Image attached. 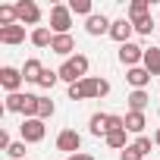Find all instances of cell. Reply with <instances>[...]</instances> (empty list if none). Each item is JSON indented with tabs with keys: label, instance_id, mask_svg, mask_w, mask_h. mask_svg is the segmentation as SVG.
I'll return each instance as SVG.
<instances>
[{
	"label": "cell",
	"instance_id": "4fadbf2b",
	"mask_svg": "<svg viewBox=\"0 0 160 160\" xmlns=\"http://www.w3.org/2000/svg\"><path fill=\"white\" fill-rule=\"evenodd\" d=\"M50 50L69 60V53L75 50V41H72V35H53V44H50Z\"/></svg>",
	"mask_w": 160,
	"mask_h": 160
},
{
	"label": "cell",
	"instance_id": "6da1fadb",
	"mask_svg": "<svg viewBox=\"0 0 160 160\" xmlns=\"http://www.w3.org/2000/svg\"><path fill=\"white\" fill-rule=\"evenodd\" d=\"M104 94H110V82L107 78L88 75V78H82V82L69 85V101H91V98H104Z\"/></svg>",
	"mask_w": 160,
	"mask_h": 160
},
{
	"label": "cell",
	"instance_id": "4dcf8cb0",
	"mask_svg": "<svg viewBox=\"0 0 160 160\" xmlns=\"http://www.w3.org/2000/svg\"><path fill=\"white\" fill-rule=\"evenodd\" d=\"M69 160H94L91 154H75V157H69Z\"/></svg>",
	"mask_w": 160,
	"mask_h": 160
},
{
	"label": "cell",
	"instance_id": "52a82bcc",
	"mask_svg": "<svg viewBox=\"0 0 160 160\" xmlns=\"http://www.w3.org/2000/svg\"><path fill=\"white\" fill-rule=\"evenodd\" d=\"M22 69H13V66H3L0 69V85L7 88V94H19V88H22Z\"/></svg>",
	"mask_w": 160,
	"mask_h": 160
},
{
	"label": "cell",
	"instance_id": "9a60e30c",
	"mask_svg": "<svg viewBox=\"0 0 160 160\" xmlns=\"http://www.w3.org/2000/svg\"><path fill=\"white\" fill-rule=\"evenodd\" d=\"M41 72H44V66H41V60H25V66H22V78L25 82H35L38 85V78H41Z\"/></svg>",
	"mask_w": 160,
	"mask_h": 160
},
{
	"label": "cell",
	"instance_id": "d4e9b609",
	"mask_svg": "<svg viewBox=\"0 0 160 160\" xmlns=\"http://www.w3.org/2000/svg\"><path fill=\"white\" fill-rule=\"evenodd\" d=\"M132 148H135V151H138V154H141V157L148 160V154H151V148H154V138H148V135H138Z\"/></svg>",
	"mask_w": 160,
	"mask_h": 160
},
{
	"label": "cell",
	"instance_id": "83f0119b",
	"mask_svg": "<svg viewBox=\"0 0 160 160\" xmlns=\"http://www.w3.org/2000/svg\"><path fill=\"white\" fill-rule=\"evenodd\" d=\"M53 101H47V98H41V104H38V119H50L53 116Z\"/></svg>",
	"mask_w": 160,
	"mask_h": 160
},
{
	"label": "cell",
	"instance_id": "7a4b0ae2",
	"mask_svg": "<svg viewBox=\"0 0 160 160\" xmlns=\"http://www.w3.org/2000/svg\"><path fill=\"white\" fill-rule=\"evenodd\" d=\"M57 72H60L63 82H69V85L82 82V78H88V57H85V53H75V57H69Z\"/></svg>",
	"mask_w": 160,
	"mask_h": 160
},
{
	"label": "cell",
	"instance_id": "4316f807",
	"mask_svg": "<svg viewBox=\"0 0 160 160\" xmlns=\"http://www.w3.org/2000/svg\"><path fill=\"white\" fill-rule=\"evenodd\" d=\"M132 25H135V32H138V35H151V32H154V19H151V13H148V16H141V19H135Z\"/></svg>",
	"mask_w": 160,
	"mask_h": 160
},
{
	"label": "cell",
	"instance_id": "603a6c76",
	"mask_svg": "<svg viewBox=\"0 0 160 160\" xmlns=\"http://www.w3.org/2000/svg\"><path fill=\"white\" fill-rule=\"evenodd\" d=\"M107 144H110V148H116V151H126V148H129V144H126V129L110 132V135H107Z\"/></svg>",
	"mask_w": 160,
	"mask_h": 160
},
{
	"label": "cell",
	"instance_id": "cb8c5ba5",
	"mask_svg": "<svg viewBox=\"0 0 160 160\" xmlns=\"http://www.w3.org/2000/svg\"><path fill=\"white\" fill-rule=\"evenodd\" d=\"M57 82H60V72H57V69H44V72H41V78H38V85H41V88H47V91H50Z\"/></svg>",
	"mask_w": 160,
	"mask_h": 160
},
{
	"label": "cell",
	"instance_id": "1f68e13d",
	"mask_svg": "<svg viewBox=\"0 0 160 160\" xmlns=\"http://www.w3.org/2000/svg\"><path fill=\"white\" fill-rule=\"evenodd\" d=\"M154 144H157V148H160V129H157V132H154Z\"/></svg>",
	"mask_w": 160,
	"mask_h": 160
},
{
	"label": "cell",
	"instance_id": "44dd1931",
	"mask_svg": "<svg viewBox=\"0 0 160 160\" xmlns=\"http://www.w3.org/2000/svg\"><path fill=\"white\" fill-rule=\"evenodd\" d=\"M3 110H7V113H22V110H25V94H22V91H19V94H7Z\"/></svg>",
	"mask_w": 160,
	"mask_h": 160
},
{
	"label": "cell",
	"instance_id": "ba28073f",
	"mask_svg": "<svg viewBox=\"0 0 160 160\" xmlns=\"http://www.w3.org/2000/svg\"><path fill=\"white\" fill-rule=\"evenodd\" d=\"M119 63L122 66H129V69H135L138 63H144V47H138V44H122L119 47Z\"/></svg>",
	"mask_w": 160,
	"mask_h": 160
},
{
	"label": "cell",
	"instance_id": "7c38bea8",
	"mask_svg": "<svg viewBox=\"0 0 160 160\" xmlns=\"http://www.w3.org/2000/svg\"><path fill=\"white\" fill-rule=\"evenodd\" d=\"M25 41V25H7L0 28V44H22Z\"/></svg>",
	"mask_w": 160,
	"mask_h": 160
},
{
	"label": "cell",
	"instance_id": "484cf974",
	"mask_svg": "<svg viewBox=\"0 0 160 160\" xmlns=\"http://www.w3.org/2000/svg\"><path fill=\"white\" fill-rule=\"evenodd\" d=\"M69 10L78 16H94L91 13V0H69Z\"/></svg>",
	"mask_w": 160,
	"mask_h": 160
},
{
	"label": "cell",
	"instance_id": "2e32d148",
	"mask_svg": "<svg viewBox=\"0 0 160 160\" xmlns=\"http://www.w3.org/2000/svg\"><path fill=\"white\" fill-rule=\"evenodd\" d=\"M144 69L151 75H160V47H144Z\"/></svg>",
	"mask_w": 160,
	"mask_h": 160
},
{
	"label": "cell",
	"instance_id": "277c9868",
	"mask_svg": "<svg viewBox=\"0 0 160 160\" xmlns=\"http://www.w3.org/2000/svg\"><path fill=\"white\" fill-rule=\"evenodd\" d=\"M19 132H22V141L25 144H38V141H44L47 126H44V119H22Z\"/></svg>",
	"mask_w": 160,
	"mask_h": 160
},
{
	"label": "cell",
	"instance_id": "8992f818",
	"mask_svg": "<svg viewBox=\"0 0 160 160\" xmlns=\"http://www.w3.org/2000/svg\"><path fill=\"white\" fill-rule=\"evenodd\" d=\"M78 148H82V135H78L75 129H63L60 135H57V151H63V154H78Z\"/></svg>",
	"mask_w": 160,
	"mask_h": 160
},
{
	"label": "cell",
	"instance_id": "8fae6325",
	"mask_svg": "<svg viewBox=\"0 0 160 160\" xmlns=\"http://www.w3.org/2000/svg\"><path fill=\"white\" fill-rule=\"evenodd\" d=\"M126 78H129V85H132L135 91H144V88H148V82H151L154 75H151L144 66H135V69H129V72H126Z\"/></svg>",
	"mask_w": 160,
	"mask_h": 160
},
{
	"label": "cell",
	"instance_id": "d6986e66",
	"mask_svg": "<svg viewBox=\"0 0 160 160\" xmlns=\"http://www.w3.org/2000/svg\"><path fill=\"white\" fill-rule=\"evenodd\" d=\"M144 126H148V119H144V113H126V132H135V135H141L144 132Z\"/></svg>",
	"mask_w": 160,
	"mask_h": 160
},
{
	"label": "cell",
	"instance_id": "d6a6232c",
	"mask_svg": "<svg viewBox=\"0 0 160 160\" xmlns=\"http://www.w3.org/2000/svg\"><path fill=\"white\" fill-rule=\"evenodd\" d=\"M66 160H69V157H66Z\"/></svg>",
	"mask_w": 160,
	"mask_h": 160
},
{
	"label": "cell",
	"instance_id": "3957f363",
	"mask_svg": "<svg viewBox=\"0 0 160 160\" xmlns=\"http://www.w3.org/2000/svg\"><path fill=\"white\" fill-rule=\"evenodd\" d=\"M69 25H72L69 3H53L50 7V32L53 35H69Z\"/></svg>",
	"mask_w": 160,
	"mask_h": 160
},
{
	"label": "cell",
	"instance_id": "f1b7e54d",
	"mask_svg": "<svg viewBox=\"0 0 160 160\" xmlns=\"http://www.w3.org/2000/svg\"><path fill=\"white\" fill-rule=\"evenodd\" d=\"M13 160H25V141H13L10 144V151H7Z\"/></svg>",
	"mask_w": 160,
	"mask_h": 160
},
{
	"label": "cell",
	"instance_id": "ac0fdd59",
	"mask_svg": "<svg viewBox=\"0 0 160 160\" xmlns=\"http://www.w3.org/2000/svg\"><path fill=\"white\" fill-rule=\"evenodd\" d=\"M148 104H151L148 91H132V94H129V110H132V113H144Z\"/></svg>",
	"mask_w": 160,
	"mask_h": 160
},
{
	"label": "cell",
	"instance_id": "5bb4252c",
	"mask_svg": "<svg viewBox=\"0 0 160 160\" xmlns=\"http://www.w3.org/2000/svg\"><path fill=\"white\" fill-rule=\"evenodd\" d=\"M110 116H113V113H94V116H91V126H88L91 135H98V138L104 135V138H107V135H110Z\"/></svg>",
	"mask_w": 160,
	"mask_h": 160
},
{
	"label": "cell",
	"instance_id": "f546056e",
	"mask_svg": "<svg viewBox=\"0 0 160 160\" xmlns=\"http://www.w3.org/2000/svg\"><path fill=\"white\" fill-rule=\"evenodd\" d=\"M119 160H144V157H141V154H138V151H135V148L129 144V148H126V151L119 154Z\"/></svg>",
	"mask_w": 160,
	"mask_h": 160
},
{
	"label": "cell",
	"instance_id": "e0dca14e",
	"mask_svg": "<svg viewBox=\"0 0 160 160\" xmlns=\"http://www.w3.org/2000/svg\"><path fill=\"white\" fill-rule=\"evenodd\" d=\"M32 44H35V47H50V44H53V32H50L47 25H38V28L32 32Z\"/></svg>",
	"mask_w": 160,
	"mask_h": 160
},
{
	"label": "cell",
	"instance_id": "30bf717a",
	"mask_svg": "<svg viewBox=\"0 0 160 160\" xmlns=\"http://www.w3.org/2000/svg\"><path fill=\"white\" fill-rule=\"evenodd\" d=\"M132 32H135V25H132V22H129V19L122 16V19H116V22H113V28H110V38H113V41H116L119 47H122V44H129Z\"/></svg>",
	"mask_w": 160,
	"mask_h": 160
},
{
	"label": "cell",
	"instance_id": "5b68a950",
	"mask_svg": "<svg viewBox=\"0 0 160 160\" xmlns=\"http://www.w3.org/2000/svg\"><path fill=\"white\" fill-rule=\"evenodd\" d=\"M16 13H19V25H35L41 22V7L35 3V0H19L16 3Z\"/></svg>",
	"mask_w": 160,
	"mask_h": 160
},
{
	"label": "cell",
	"instance_id": "ffe728a7",
	"mask_svg": "<svg viewBox=\"0 0 160 160\" xmlns=\"http://www.w3.org/2000/svg\"><path fill=\"white\" fill-rule=\"evenodd\" d=\"M7 25H19L16 3H3V7H0V28H7Z\"/></svg>",
	"mask_w": 160,
	"mask_h": 160
},
{
	"label": "cell",
	"instance_id": "9c48e42d",
	"mask_svg": "<svg viewBox=\"0 0 160 160\" xmlns=\"http://www.w3.org/2000/svg\"><path fill=\"white\" fill-rule=\"evenodd\" d=\"M110 28H113V22H110L104 13H94V16L85 19V32L94 35V38H98V35H110Z\"/></svg>",
	"mask_w": 160,
	"mask_h": 160
},
{
	"label": "cell",
	"instance_id": "7402d4cb",
	"mask_svg": "<svg viewBox=\"0 0 160 160\" xmlns=\"http://www.w3.org/2000/svg\"><path fill=\"white\" fill-rule=\"evenodd\" d=\"M141 16H148V0H132L129 3V22H135V19H141Z\"/></svg>",
	"mask_w": 160,
	"mask_h": 160
}]
</instances>
